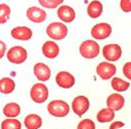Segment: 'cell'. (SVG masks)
I'll return each instance as SVG.
<instances>
[{"instance_id": "obj_1", "label": "cell", "mask_w": 131, "mask_h": 129, "mask_svg": "<svg viewBox=\"0 0 131 129\" xmlns=\"http://www.w3.org/2000/svg\"><path fill=\"white\" fill-rule=\"evenodd\" d=\"M48 111L54 117H65L70 112V106L63 100H53L49 103Z\"/></svg>"}, {"instance_id": "obj_2", "label": "cell", "mask_w": 131, "mask_h": 129, "mask_svg": "<svg viewBox=\"0 0 131 129\" xmlns=\"http://www.w3.org/2000/svg\"><path fill=\"white\" fill-rule=\"evenodd\" d=\"M47 34L54 40H61L68 34V27L61 22H51L47 27Z\"/></svg>"}, {"instance_id": "obj_3", "label": "cell", "mask_w": 131, "mask_h": 129, "mask_svg": "<svg viewBox=\"0 0 131 129\" xmlns=\"http://www.w3.org/2000/svg\"><path fill=\"white\" fill-rule=\"evenodd\" d=\"M100 47L95 40H85L80 46V53L85 59H94L98 57Z\"/></svg>"}, {"instance_id": "obj_4", "label": "cell", "mask_w": 131, "mask_h": 129, "mask_svg": "<svg viewBox=\"0 0 131 129\" xmlns=\"http://www.w3.org/2000/svg\"><path fill=\"white\" fill-rule=\"evenodd\" d=\"M30 97L33 102L41 104L47 101L49 98V90L46 85L41 83H37L33 85L32 88L30 89Z\"/></svg>"}, {"instance_id": "obj_5", "label": "cell", "mask_w": 131, "mask_h": 129, "mask_svg": "<svg viewBox=\"0 0 131 129\" xmlns=\"http://www.w3.org/2000/svg\"><path fill=\"white\" fill-rule=\"evenodd\" d=\"M27 59V51L22 47H12L7 52V60L12 64H22Z\"/></svg>"}, {"instance_id": "obj_6", "label": "cell", "mask_w": 131, "mask_h": 129, "mask_svg": "<svg viewBox=\"0 0 131 129\" xmlns=\"http://www.w3.org/2000/svg\"><path fill=\"white\" fill-rule=\"evenodd\" d=\"M112 27L108 23H98L95 26H93L91 34L95 39H106L111 35Z\"/></svg>"}, {"instance_id": "obj_7", "label": "cell", "mask_w": 131, "mask_h": 129, "mask_svg": "<svg viewBox=\"0 0 131 129\" xmlns=\"http://www.w3.org/2000/svg\"><path fill=\"white\" fill-rule=\"evenodd\" d=\"M122 49L119 45H107L103 48V57L109 62H116L121 58Z\"/></svg>"}, {"instance_id": "obj_8", "label": "cell", "mask_w": 131, "mask_h": 129, "mask_svg": "<svg viewBox=\"0 0 131 129\" xmlns=\"http://www.w3.org/2000/svg\"><path fill=\"white\" fill-rule=\"evenodd\" d=\"M90 102L85 96L76 97L72 102V109L78 116H82L89 110Z\"/></svg>"}, {"instance_id": "obj_9", "label": "cell", "mask_w": 131, "mask_h": 129, "mask_svg": "<svg viewBox=\"0 0 131 129\" xmlns=\"http://www.w3.org/2000/svg\"><path fill=\"white\" fill-rule=\"evenodd\" d=\"M97 74L103 80H109L116 74V67L111 63L103 62L97 66Z\"/></svg>"}, {"instance_id": "obj_10", "label": "cell", "mask_w": 131, "mask_h": 129, "mask_svg": "<svg viewBox=\"0 0 131 129\" xmlns=\"http://www.w3.org/2000/svg\"><path fill=\"white\" fill-rule=\"evenodd\" d=\"M58 86L63 89H70L75 85V77L68 72H60L56 77Z\"/></svg>"}, {"instance_id": "obj_11", "label": "cell", "mask_w": 131, "mask_h": 129, "mask_svg": "<svg viewBox=\"0 0 131 129\" xmlns=\"http://www.w3.org/2000/svg\"><path fill=\"white\" fill-rule=\"evenodd\" d=\"M26 16L27 18L35 23H41L46 20L47 18V12L43 9H40L38 7L32 6L27 9L26 11Z\"/></svg>"}, {"instance_id": "obj_12", "label": "cell", "mask_w": 131, "mask_h": 129, "mask_svg": "<svg viewBox=\"0 0 131 129\" xmlns=\"http://www.w3.org/2000/svg\"><path fill=\"white\" fill-rule=\"evenodd\" d=\"M11 36L18 40H29L32 36V31L27 26H17L11 30Z\"/></svg>"}, {"instance_id": "obj_13", "label": "cell", "mask_w": 131, "mask_h": 129, "mask_svg": "<svg viewBox=\"0 0 131 129\" xmlns=\"http://www.w3.org/2000/svg\"><path fill=\"white\" fill-rule=\"evenodd\" d=\"M33 72L38 81L46 82V81H49L50 78V70L49 67L43 63H38L35 64L33 67Z\"/></svg>"}, {"instance_id": "obj_14", "label": "cell", "mask_w": 131, "mask_h": 129, "mask_svg": "<svg viewBox=\"0 0 131 129\" xmlns=\"http://www.w3.org/2000/svg\"><path fill=\"white\" fill-rule=\"evenodd\" d=\"M124 103H125V100L123 96L117 93L111 94L107 98V107L114 111H119L120 109H122L124 106Z\"/></svg>"}, {"instance_id": "obj_15", "label": "cell", "mask_w": 131, "mask_h": 129, "mask_svg": "<svg viewBox=\"0 0 131 129\" xmlns=\"http://www.w3.org/2000/svg\"><path fill=\"white\" fill-rule=\"evenodd\" d=\"M42 53L45 57H47L48 59H54L59 56L60 53V48L59 46L52 41V40H49L46 41L42 46Z\"/></svg>"}, {"instance_id": "obj_16", "label": "cell", "mask_w": 131, "mask_h": 129, "mask_svg": "<svg viewBox=\"0 0 131 129\" xmlns=\"http://www.w3.org/2000/svg\"><path fill=\"white\" fill-rule=\"evenodd\" d=\"M58 16L64 22L69 23V22H72L76 18V12L71 6L63 5L58 9Z\"/></svg>"}, {"instance_id": "obj_17", "label": "cell", "mask_w": 131, "mask_h": 129, "mask_svg": "<svg viewBox=\"0 0 131 129\" xmlns=\"http://www.w3.org/2000/svg\"><path fill=\"white\" fill-rule=\"evenodd\" d=\"M87 12H88V15L91 18H98L99 16H101L102 12H103V4L98 0L92 1L88 5Z\"/></svg>"}, {"instance_id": "obj_18", "label": "cell", "mask_w": 131, "mask_h": 129, "mask_svg": "<svg viewBox=\"0 0 131 129\" xmlns=\"http://www.w3.org/2000/svg\"><path fill=\"white\" fill-rule=\"evenodd\" d=\"M42 124L41 117L36 114H29L24 119V125L27 129H37Z\"/></svg>"}, {"instance_id": "obj_19", "label": "cell", "mask_w": 131, "mask_h": 129, "mask_svg": "<svg viewBox=\"0 0 131 129\" xmlns=\"http://www.w3.org/2000/svg\"><path fill=\"white\" fill-rule=\"evenodd\" d=\"M115 117V111L110 109V108H105L100 110L97 114V120L100 123H106V122H110L114 119Z\"/></svg>"}, {"instance_id": "obj_20", "label": "cell", "mask_w": 131, "mask_h": 129, "mask_svg": "<svg viewBox=\"0 0 131 129\" xmlns=\"http://www.w3.org/2000/svg\"><path fill=\"white\" fill-rule=\"evenodd\" d=\"M15 89V83L10 78H2L0 80V92L2 94H10Z\"/></svg>"}, {"instance_id": "obj_21", "label": "cell", "mask_w": 131, "mask_h": 129, "mask_svg": "<svg viewBox=\"0 0 131 129\" xmlns=\"http://www.w3.org/2000/svg\"><path fill=\"white\" fill-rule=\"evenodd\" d=\"M3 114L9 118H15L20 114V107L16 103H8L3 108Z\"/></svg>"}, {"instance_id": "obj_22", "label": "cell", "mask_w": 131, "mask_h": 129, "mask_svg": "<svg viewBox=\"0 0 131 129\" xmlns=\"http://www.w3.org/2000/svg\"><path fill=\"white\" fill-rule=\"evenodd\" d=\"M111 86H112L113 90L117 91V92H124L130 87V83L125 82L120 78H113L111 81Z\"/></svg>"}, {"instance_id": "obj_23", "label": "cell", "mask_w": 131, "mask_h": 129, "mask_svg": "<svg viewBox=\"0 0 131 129\" xmlns=\"http://www.w3.org/2000/svg\"><path fill=\"white\" fill-rule=\"evenodd\" d=\"M2 129H20L21 128V123L15 118H9L5 119L2 124H1Z\"/></svg>"}, {"instance_id": "obj_24", "label": "cell", "mask_w": 131, "mask_h": 129, "mask_svg": "<svg viewBox=\"0 0 131 129\" xmlns=\"http://www.w3.org/2000/svg\"><path fill=\"white\" fill-rule=\"evenodd\" d=\"M10 15V7L7 4H0V24H4L7 22Z\"/></svg>"}, {"instance_id": "obj_25", "label": "cell", "mask_w": 131, "mask_h": 129, "mask_svg": "<svg viewBox=\"0 0 131 129\" xmlns=\"http://www.w3.org/2000/svg\"><path fill=\"white\" fill-rule=\"evenodd\" d=\"M38 2L45 8L53 9V8H57L58 6H60L64 2V0H38Z\"/></svg>"}, {"instance_id": "obj_26", "label": "cell", "mask_w": 131, "mask_h": 129, "mask_svg": "<svg viewBox=\"0 0 131 129\" xmlns=\"http://www.w3.org/2000/svg\"><path fill=\"white\" fill-rule=\"evenodd\" d=\"M95 127L96 125L91 119H84L78 125V129H95Z\"/></svg>"}, {"instance_id": "obj_27", "label": "cell", "mask_w": 131, "mask_h": 129, "mask_svg": "<svg viewBox=\"0 0 131 129\" xmlns=\"http://www.w3.org/2000/svg\"><path fill=\"white\" fill-rule=\"evenodd\" d=\"M120 7L124 12H130L131 11V0H121L120 1Z\"/></svg>"}, {"instance_id": "obj_28", "label": "cell", "mask_w": 131, "mask_h": 129, "mask_svg": "<svg viewBox=\"0 0 131 129\" xmlns=\"http://www.w3.org/2000/svg\"><path fill=\"white\" fill-rule=\"evenodd\" d=\"M123 74H124V76H125L128 80L131 79V63L130 62H128V63H126V64H124V67H123Z\"/></svg>"}, {"instance_id": "obj_29", "label": "cell", "mask_w": 131, "mask_h": 129, "mask_svg": "<svg viewBox=\"0 0 131 129\" xmlns=\"http://www.w3.org/2000/svg\"><path fill=\"white\" fill-rule=\"evenodd\" d=\"M5 50H6V45L2 40H0V59H2L4 57Z\"/></svg>"}, {"instance_id": "obj_30", "label": "cell", "mask_w": 131, "mask_h": 129, "mask_svg": "<svg viewBox=\"0 0 131 129\" xmlns=\"http://www.w3.org/2000/svg\"><path fill=\"white\" fill-rule=\"evenodd\" d=\"M124 126V123L123 122H120V121H117L114 122L110 125V129H115V128H120V127H123Z\"/></svg>"}]
</instances>
